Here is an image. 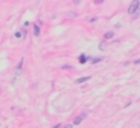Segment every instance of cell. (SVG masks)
Returning <instances> with one entry per match:
<instances>
[{"label":"cell","mask_w":140,"mask_h":128,"mask_svg":"<svg viewBox=\"0 0 140 128\" xmlns=\"http://www.w3.org/2000/svg\"><path fill=\"white\" fill-rule=\"evenodd\" d=\"M94 2H95V3H97V5H100V3L104 2V1H103V0H95V1H94Z\"/></svg>","instance_id":"8fae6325"},{"label":"cell","mask_w":140,"mask_h":128,"mask_svg":"<svg viewBox=\"0 0 140 128\" xmlns=\"http://www.w3.org/2000/svg\"><path fill=\"white\" fill-rule=\"evenodd\" d=\"M95 21H96V19L93 18V19H91V20H90V22H95Z\"/></svg>","instance_id":"9a60e30c"},{"label":"cell","mask_w":140,"mask_h":128,"mask_svg":"<svg viewBox=\"0 0 140 128\" xmlns=\"http://www.w3.org/2000/svg\"><path fill=\"white\" fill-rule=\"evenodd\" d=\"M62 128H72V125H63Z\"/></svg>","instance_id":"7c38bea8"},{"label":"cell","mask_w":140,"mask_h":128,"mask_svg":"<svg viewBox=\"0 0 140 128\" xmlns=\"http://www.w3.org/2000/svg\"><path fill=\"white\" fill-rule=\"evenodd\" d=\"M22 67H23V58L20 60V62L18 64L17 68H15V76L21 75V72H22Z\"/></svg>","instance_id":"7a4b0ae2"},{"label":"cell","mask_w":140,"mask_h":128,"mask_svg":"<svg viewBox=\"0 0 140 128\" xmlns=\"http://www.w3.org/2000/svg\"><path fill=\"white\" fill-rule=\"evenodd\" d=\"M14 36L17 38H20V37H21V32H17V33L14 34Z\"/></svg>","instance_id":"30bf717a"},{"label":"cell","mask_w":140,"mask_h":128,"mask_svg":"<svg viewBox=\"0 0 140 128\" xmlns=\"http://www.w3.org/2000/svg\"><path fill=\"white\" fill-rule=\"evenodd\" d=\"M61 68H70V69H71L72 67H71V66H68V65H63V66L61 67Z\"/></svg>","instance_id":"4fadbf2b"},{"label":"cell","mask_w":140,"mask_h":128,"mask_svg":"<svg viewBox=\"0 0 140 128\" xmlns=\"http://www.w3.org/2000/svg\"><path fill=\"white\" fill-rule=\"evenodd\" d=\"M85 116H87V114H81L80 116L76 117V118H74V120H73V124H74V125H80L81 121L85 118Z\"/></svg>","instance_id":"3957f363"},{"label":"cell","mask_w":140,"mask_h":128,"mask_svg":"<svg viewBox=\"0 0 140 128\" xmlns=\"http://www.w3.org/2000/svg\"><path fill=\"white\" fill-rule=\"evenodd\" d=\"M113 36H114V32L113 31H108V32H106V33L104 34V37L106 38V40H111Z\"/></svg>","instance_id":"8992f818"},{"label":"cell","mask_w":140,"mask_h":128,"mask_svg":"<svg viewBox=\"0 0 140 128\" xmlns=\"http://www.w3.org/2000/svg\"><path fill=\"white\" fill-rule=\"evenodd\" d=\"M88 60L87 56L84 55V54H81L80 57H79V61H80V64H85V61Z\"/></svg>","instance_id":"52a82bcc"},{"label":"cell","mask_w":140,"mask_h":128,"mask_svg":"<svg viewBox=\"0 0 140 128\" xmlns=\"http://www.w3.org/2000/svg\"><path fill=\"white\" fill-rule=\"evenodd\" d=\"M140 8V1L139 0H135L131 2V5L128 8V13L129 14H133L136 11H138V9Z\"/></svg>","instance_id":"6da1fadb"},{"label":"cell","mask_w":140,"mask_h":128,"mask_svg":"<svg viewBox=\"0 0 140 128\" xmlns=\"http://www.w3.org/2000/svg\"><path fill=\"white\" fill-rule=\"evenodd\" d=\"M73 3H74V5H77V6H78L79 3H80V1H73Z\"/></svg>","instance_id":"2e32d148"},{"label":"cell","mask_w":140,"mask_h":128,"mask_svg":"<svg viewBox=\"0 0 140 128\" xmlns=\"http://www.w3.org/2000/svg\"><path fill=\"white\" fill-rule=\"evenodd\" d=\"M39 33H41V29H39L38 25H34V27H33V34H34L35 36H38Z\"/></svg>","instance_id":"5b68a950"},{"label":"cell","mask_w":140,"mask_h":128,"mask_svg":"<svg viewBox=\"0 0 140 128\" xmlns=\"http://www.w3.org/2000/svg\"><path fill=\"white\" fill-rule=\"evenodd\" d=\"M135 64H136V65H139V64H140V59H137V60H135Z\"/></svg>","instance_id":"5bb4252c"},{"label":"cell","mask_w":140,"mask_h":128,"mask_svg":"<svg viewBox=\"0 0 140 128\" xmlns=\"http://www.w3.org/2000/svg\"><path fill=\"white\" fill-rule=\"evenodd\" d=\"M105 48H106V44H105L104 42L100 43V46H98V49H100V51H104Z\"/></svg>","instance_id":"ba28073f"},{"label":"cell","mask_w":140,"mask_h":128,"mask_svg":"<svg viewBox=\"0 0 140 128\" xmlns=\"http://www.w3.org/2000/svg\"><path fill=\"white\" fill-rule=\"evenodd\" d=\"M101 60H102V58H94L93 61H92V64H96V62L101 61Z\"/></svg>","instance_id":"9c48e42d"},{"label":"cell","mask_w":140,"mask_h":128,"mask_svg":"<svg viewBox=\"0 0 140 128\" xmlns=\"http://www.w3.org/2000/svg\"><path fill=\"white\" fill-rule=\"evenodd\" d=\"M91 79V76H88V77H83V78H79V79H77L76 81V83H83V82H85V81H88V80H90Z\"/></svg>","instance_id":"277c9868"}]
</instances>
